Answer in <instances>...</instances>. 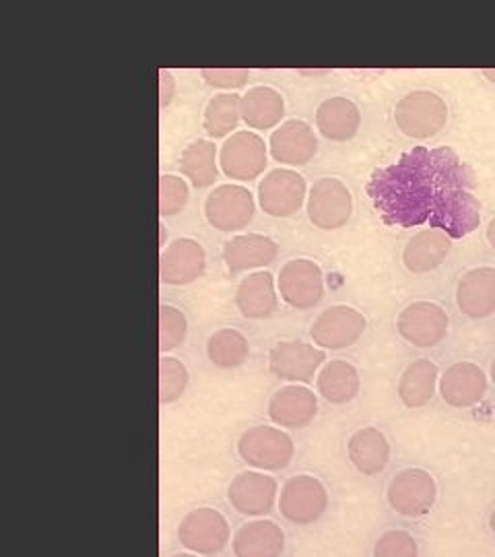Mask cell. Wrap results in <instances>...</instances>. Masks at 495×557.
Masks as SVG:
<instances>
[{
  "mask_svg": "<svg viewBox=\"0 0 495 557\" xmlns=\"http://www.w3.org/2000/svg\"><path fill=\"white\" fill-rule=\"evenodd\" d=\"M475 172L450 147H413L376 168L366 184L378 215L391 227L430 225L453 239L467 238L481 223Z\"/></svg>",
  "mask_w": 495,
  "mask_h": 557,
  "instance_id": "1",
  "label": "cell"
},
{
  "mask_svg": "<svg viewBox=\"0 0 495 557\" xmlns=\"http://www.w3.org/2000/svg\"><path fill=\"white\" fill-rule=\"evenodd\" d=\"M238 455L255 471H281L294 460L296 444L281 428L255 425L239 436Z\"/></svg>",
  "mask_w": 495,
  "mask_h": 557,
  "instance_id": "2",
  "label": "cell"
},
{
  "mask_svg": "<svg viewBox=\"0 0 495 557\" xmlns=\"http://www.w3.org/2000/svg\"><path fill=\"white\" fill-rule=\"evenodd\" d=\"M395 120L407 137L430 139L446 126L448 106L434 91L417 89L396 103Z\"/></svg>",
  "mask_w": 495,
  "mask_h": 557,
  "instance_id": "3",
  "label": "cell"
},
{
  "mask_svg": "<svg viewBox=\"0 0 495 557\" xmlns=\"http://www.w3.org/2000/svg\"><path fill=\"white\" fill-rule=\"evenodd\" d=\"M281 517L297 527L314 524L329 508V490L314 475L287 479L279 494Z\"/></svg>",
  "mask_w": 495,
  "mask_h": 557,
  "instance_id": "4",
  "label": "cell"
},
{
  "mask_svg": "<svg viewBox=\"0 0 495 557\" xmlns=\"http://www.w3.org/2000/svg\"><path fill=\"white\" fill-rule=\"evenodd\" d=\"M180 545L197 556L221 554L232 541L227 518L215 508H197L182 518L178 527Z\"/></svg>",
  "mask_w": 495,
  "mask_h": 557,
  "instance_id": "5",
  "label": "cell"
},
{
  "mask_svg": "<svg viewBox=\"0 0 495 557\" xmlns=\"http://www.w3.org/2000/svg\"><path fill=\"white\" fill-rule=\"evenodd\" d=\"M386 498L400 517H425L436 504V479L425 469H403L391 481Z\"/></svg>",
  "mask_w": 495,
  "mask_h": 557,
  "instance_id": "6",
  "label": "cell"
},
{
  "mask_svg": "<svg viewBox=\"0 0 495 557\" xmlns=\"http://www.w3.org/2000/svg\"><path fill=\"white\" fill-rule=\"evenodd\" d=\"M255 211L257 202L252 193L239 184H221L205 200L207 221L221 232L246 227L255 218Z\"/></svg>",
  "mask_w": 495,
  "mask_h": 557,
  "instance_id": "7",
  "label": "cell"
},
{
  "mask_svg": "<svg viewBox=\"0 0 495 557\" xmlns=\"http://www.w3.org/2000/svg\"><path fill=\"white\" fill-rule=\"evenodd\" d=\"M326 354L317 345L301 341H281L269 354V370L292 384H310L324 366Z\"/></svg>",
  "mask_w": 495,
  "mask_h": 557,
  "instance_id": "8",
  "label": "cell"
},
{
  "mask_svg": "<svg viewBox=\"0 0 495 557\" xmlns=\"http://www.w3.org/2000/svg\"><path fill=\"white\" fill-rule=\"evenodd\" d=\"M279 294L283 301L296 310H310L324 296L322 269L314 260L294 259L279 271Z\"/></svg>",
  "mask_w": 495,
  "mask_h": 557,
  "instance_id": "9",
  "label": "cell"
},
{
  "mask_svg": "<svg viewBox=\"0 0 495 557\" xmlns=\"http://www.w3.org/2000/svg\"><path fill=\"white\" fill-rule=\"evenodd\" d=\"M398 335L419 349L442 343L448 333V314L434 301H413L396 319Z\"/></svg>",
  "mask_w": 495,
  "mask_h": 557,
  "instance_id": "10",
  "label": "cell"
},
{
  "mask_svg": "<svg viewBox=\"0 0 495 557\" xmlns=\"http://www.w3.org/2000/svg\"><path fill=\"white\" fill-rule=\"evenodd\" d=\"M306 200V180L287 168L269 172L258 184V202L267 215L292 218Z\"/></svg>",
  "mask_w": 495,
  "mask_h": 557,
  "instance_id": "11",
  "label": "cell"
},
{
  "mask_svg": "<svg viewBox=\"0 0 495 557\" xmlns=\"http://www.w3.org/2000/svg\"><path fill=\"white\" fill-rule=\"evenodd\" d=\"M354 211L349 188L337 178H320L308 195V218L320 230L343 227Z\"/></svg>",
  "mask_w": 495,
  "mask_h": 557,
  "instance_id": "12",
  "label": "cell"
},
{
  "mask_svg": "<svg viewBox=\"0 0 495 557\" xmlns=\"http://www.w3.org/2000/svg\"><path fill=\"white\" fill-rule=\"evenodd\" d=\"M219 163L225 176L250 182L267 168V145L252 131H239L221 145Z\"/></svg>",
  "mask_w": 495,
  "mask_h": 557,
  "instance_id": "13",
  "label": "cell"
},
{
  "mask_svg": "<svg viewBox=\"0 0 495 557\" xmlns=\"http://www.w3.org/2000/svg\"><path fill=\"white\" fill-rule=\"evenodd\" d=\"M227 502L242 517H267L279 502L277 479L262 471H244L230 483Z\"/></svg>",
  "mask_w": 495,
  "mask_h": 557,
  "instance_id": "14",
  "label": "cell"
},
{
  "mask_svg": "<svg viewBox=\"0 0 495 557\" xmlns=\"http://www.w3.org/2000/svg\"><path fill=\"white\" fill-rule=\"evenodd\" d=\"M366 317L351 306H331L314 320L310 337L320 349L351 347L366 333Z\"/></svg>",
  "mask_w": 495,
  "mask_h": 557,
  "instance_id": "15",
  "label": "cell"
},
{
  "mask_svg": "<svg viewBox=\"0 0 495 557\" xmlns=\"http://www.w3.org/2000/svg\"><path fill=\"white\" fill-rule=\"evenodd\" d=\"M317 413V393L304 384L283 386L269 400V418L281 430H301L314 421Z\"/></svg>",
  "mask_w": 495,
  "mask_h": 557,
  "instance_id": "16",
  "label": "cell"
},
{
  "mask_svg": "<svg viewBox=\"0 0 495 557\" xmlns=\"http://www.w3.org/2000/svg\"><path fill=\"white\" fill-rule=\"evenodd\" d=\"M205 267L207 255L197 239L178 238L161 250L159 277L168 285H188L205 273Z\"/></svg>",
  "mask_w": 495,
  "mask_h": 557,
  "instance_id": "17",
  "label": "cell"
},
{
  "mask_svg": "<svg viewBox=\"0 0 495 557\" xmlns=\"http://www.w3.org/2000/svg\"><path fill=\"white\" fill-rule=\"evenodd\" d=\"M269 149L279 163L304 165L318 153L317 133L304 120H287L271 133Z\"/></svg>",
  "mask_w": 495,
  "mask_h": 557,
  "instance_id": "18",
  "label": "cell"
},
{
  "mask_svg": "<svg viewBox=\"0 0 495 557\" xmlns=\"http://www.w3.org/2000/svg\"><path fill=\"white\" fill-rule=\"evenodd\" d=\"M487 393L485 372L471 361H456L440 380V395L456 409L473 407Z\"/></svg>",
  "mask_w": 495,
  "mask_h": 557,
  "instance_id": "19",
  "label": "cell"
},
{
  "mask_svg": "<svg viewBox=\"0 0 495 557\" xmlns=\"http://www.w3.org/2000/svg\"><path fill=\"white\" fill-rule=\"evenodd\" d=\"M458 308L471 319H485L495 312V269L477 267L467 271L456 287Z\"/></svg>",
  "mask_w": 495,
  "mask_h": 557,
  "instance_id": "20",
  "label": "cell"
},
{
  "mask_svg": "<svg viewBox=\"0 0 495 557\" xmlns=\"http://www.w3.org/2000/svg\"><path fill=\"white\" fill-rule=\"evenodd\" d=\"M236 557H281L285 552V533L273 520L255 518L242 524L232 539Z\"/></svg>",
  "mask_w": 495,
  "mask_h": 557,
  "instance_id": "21",
  "label": "cell"
},
{
  "mask_svg": "<svg viewBox=\"0 0 495 557\" xmlns=\"http://www.w3.org/2000/svg\"><path fill=\"white\" fill-rule=\"evenodd\" d=\"M277 242L262 234H242L223 246V260L230 273L267 267L277 259Z\"/></svg>",
  "mask_w": 495,
  "mask_h": 557,
  "instance_id": "22",
  "label": "cell"
},
{
  "mask_svg": "<svg viewBox=\"0 0 495 557\" xmlns=\"http://www.w3.org/2000/svg\"><path fill=\"white\" fill-rule=\"evenodd\" d=\"M236 306L244 319H269L279 306L275 278L267 271H258L239 283Z\"/></svg>",
  "mask_w": 495,
  "mask_h": 557,
  "instance_id": "23",
  "label": "cell"
},
{
  "mask_svg": "<svg viewBox=\"0 0 495 557\" xmlns=\"http://www.w3.org/2000/svg\"><path fill=\"white\" fill-rule=\"evenodd\" d=\"M453 250V238L440 230H421L407 242L403 262L411 273H430L437 269Z\"/></svg>",
  "mask_w": 495,
  "mask_h": 557,
  "instance_id": "24",
  "label": "cell"
},
{
  "mask_svg": "<svg viewBox=\"0 0 495 557\" xmlns=\"http://www.w3.org/2000/svg\"><path fill=\"white\" fill-rule=\"evenodd\" d=\"M347 455L361 475H378L391 460V444L378 428H361L349 438Z\"/></svg>",
  "mask_w": 495,
  "mask_h": 557,
  "instance_id": "25",
  "label": "cell"
},
{
  "mask_svg": "<svg viewBox=\"0 0 495 557\" xmlns=\"http://www.w3.org/2000/svg\"><path fill=\"white\" fill-rule=\"evenodd\" d=\"M361 124L356 101L347 98H329L318 106L317 128L322 137L331 140L354 139Z\"/></svg>",
  "mask_w": 495,
  "mask_h": 557,
  "instance_id": "26",
  "label": "cell"
},
{
  "mask_svg": "<svg viewBox=\"0 0 495 557\" xmlns=\"http://www.w3.org/2000/svg\"><path fill=\"white\" fill-rule=\"evenodd\" d=\"M359 372L356 366L345 359L326 361L317 376V391L320 397L333 405L351 403L359 393Z\"/></svg>",
  "mask_w": 495,
  "mask_h": 557,
  "instance_id": "27",
  "label": "cell"
},
{
  "mask_svg": "<svg viewBox=\"0 0 495 557\" xmlns=\"http://www.w3.org/2000/svg\"><path fill=\"white\" fill-rule=\"evenodd\" d=\"M285 114V100L277 89L257 85L242 96V120L258 131L277 126Z\"/></svg>",
  "mask_w": 495,
  "mask_h": 557,
  "instance_id": "28",
  "label": "cell"
},
{
  "mask_svg": "<svg viewBox=\"0 0 495 557\" xmlns=\"http://www.w3.org/2000/svg\"><path fill=\"white\" fill-rule=\"evenodd\" d=\"M437 384V366L430 359H417L407 366L398 380V398L405 407L419 409L430 403Z\"/></svg>",
  "mask_w": 495,
  "mask_h": 557,
  "instance_id": "29",
  "label": "cell"
},
{
  "mask_svg": "<svg viewBox=\"0 0 495 557\" xmlns=\"http://www.w3.org/2000/svg\"><path fill=\"white\" fill-rule=\"evenodd\" d=\"M180 170L197 188L213 186L219 174L215 143L205 139L190 143L182 153Z\"/></svg>",
  "mask_w": 495,
  "mask_h": 557,
  "instance_id": "30",
  "label": "cell"
},
{
  "mask_svg": "<svg viewBox=\"0 0 495 557\" xmlns=\"http://www.w3.org/2000/svg\"><path fill=\"white\" fill-rule=\"evenodd\" d=\"M242 119V96L238 94H219L211 98L205 108L202 128L209 137L221 139L238 128Z\"/></svg>",
  "mask_w": 495,
  "mask_h": 557,
  "instance_id": "31",
  "label": "cell"
},
{
  "mask_svg": "<svg viewBox=\"0 0 495 557\" xmlns=\"http://www.w3.org/2000/svg\"><path fill=\"white\" fill-rule=\"evenodd\" d=\"M207 356L218 368H239L250 356V343L236 329H221L207 341Z\"/></svg>",
  "mask_w": 495,
  "mask_h": 557,
  "instance_id": "32",
  "label": "cell"
},
{
  "mask_svg": "<svg viewBox=\"0 0 495 557\" xmlns=\"http://www.w3.org/2000/svg\"><path fill=\"white\" fill-rule=\"evenodd\" d=\"M188 386V368L178 358L159 359V403L170 405L178 400Z\"/></svg>",
  "mask_w": 495,
  "mask_h": 557,
  "instance_id": "33",
  "label": "cell"
},
{
  "mask_svg": "<svg viewBox=\"0 0 495 557\" xmlns=\"http://www.w3.org/2000/svg\"><path fill=\"white\" fill-rule=\"evenodd\" d=\"M188 335V320L184 312L174 306L159 308V351L161 356L178 349Z\"/></svg>",
  "mask_w": 495,
  "mask_h": 557,
  "instance_id": "34",
  "label": "cell"
},
{
  "mask_svg": "<svg viewBox=\"0 0 495 557\" xmlns=\"http://www.w3.org/2000/svg\"><path fill=\"white\" fill-rule=\"evenodd\" d=\"M190 197V188L186 180L174 176V174H163L159 178V213L161 218L178 215L180 211L186 207Z\"/></svg>",
  "mask_w": 495,
  "mask_h": 557,
  "instance_id": "35",
  "label": "cell"
},
{
  "mask_svg": "<svg viewBox=\"0 0 495 557\" xmlns=\"http://www.w3.org/2000/svg\"><path fill=\"white\" fill-rule=\"evenodd\" d=\"M374 557H419V545L407 531H386L374 545Z\"/></svg>",
  "mask_w": 495,
  "mask_h": 557,
  "instance_id": "36",
  "label": "cell"
},
{
  "mask_svg": "<svg viewBox=\"0 0 495 557\" xmlns=\"http://www.w3.org/2000/svg\"><path fill=\"white\" fill-rule=\"evenodd\" d=\"M200 77L218 89H238L250 79L248 69H202Z\"/></svg>",
  "mask_w": 495,
  "mask_h": 557,
  "instance_id": "37",
  "label": "cell"
},
{
  "mask_svg": "<svg viewBox=\"0 0 495 557\" xmlns=\"http://www.w3.org/2000/svg\"><path fill=\"white\" fill-rule=\"evenodd\" d=\"M176 96V79L172 77L170 71L159 69V106L161 110H165V106L174 100Z\"/></svg>",
  "mask_w": 495,
  "mask_h": 557,
  "instance_id": "38",
  "label": "cell"
},
{
  "mask_svg": "<svg viewBox=\"0 0 495 557\" xmlns=\"http://www.w3.org/2000/svg\"><path fill=\"white\" fill-rule=\"evenodd\" d=\"M487 239H490V244L495 248V218L487 225Z\"/></svg>",
  "mask_w": 495,
  "mask_h": 557,
  "instance_id": "39",
  "label": "cell"
},
{
  "mask_svg": "<svg viewBox=\"0 0 495 557\" xmlns=\"http://www.w3.org/2000/svg\"><path fill=\"white\" fill-rule=\"evenodd\" d=\"M304 75H326L329 71H301Z\"/></svg>",
  "mask_w": 495,
  "mask_h": 557,
  "instance_id": "40",
  "label": "cell"
},
{
  "mask_svg": "<svg viewBox=\"0 0 495 557\" xmlns=\"http://www.w3.org/2000/svg\"><path fill=\"white\" fill-rule=\"evenodd\" d=\"M161 227V246H165V238H168V232H165V227L163 225H159Z\"/></svg>",
  "mask_w": 495,
  "mask_h": 557,
  "instance_id": "41",
  "label": "cell"
},
{
  "mask_svg": "<svg viewBox=\"0 0 495 557\" xmlns=\"http://www.w3.org/2000/svg\"><path fill=\"white\" fill-rule=\"evenodd\" d=\"M170 557H200L197 554H190V552H182V554H174V556Z\"/></svg>",
  "mask_w": 495,
  "mask_h": 557,
  "instance_id": "42",
  "label": "cell"
},
{
  "mask_svg": "<svg viewBox=\"0 0 495 557\" xmlns=\"http://www.w3.org/2000/svg\"><path fill=\"white\" fill-rule=\"evenodd\" d=\"M483 75H485V77H490V81H494L495 83V71H490V69H487V71H483Z\"/></svg>",
  "mask_w": 495,
  "mask_h": 557,
  "instance_id": "43",
  "label": "cell"
},
{
  "mask_svg": "<svg viewBox=\"0 0 495 557\" xmlns=\"http://www.w3.org/2000/svg\"><path fill=\"white\" fill-rule=\"evenodd\" d=\"M490 527H492V531L495 533V510L494 515H492V518H490Z\"/></svg>",
  "mask_w": 495,
  "mask_h": 557,
  "instance_id": "44",
  "label": "cell"
},
{
  "mask_svg": "<svg viewBox=\"0 0 495 557\" xmlns=\"http://www.w3.org/2000/svg\"><path fill=\"white\" fill-rule=\"evenodd\" d=\"M492 380H494V384H495V359H494V361H492Z\"/></svg>",
  "mask_w": 495,
  "mask_h": 557,
  "instance_id": "45",
  "label": "cell"
}]
</instances>
